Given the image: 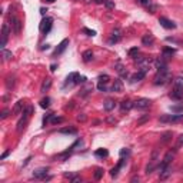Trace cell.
Here are the masks:
<instances>
[{
    "instance_id": "ee69618b",
    "label": "cell",
    "mask_w": 183,
    "mask_h": 183,
    "mask_svg": "<svg viewBox=\"0 0 183 183\" xmlns=\"http://www.w3.org/2000/svg\"><path fill=\"white\" fill-rule=\"evenodd\" d=\"M83 32H85V33H87L89 36H95V34H96V32H95V30H90V29H86V27L83 29Z\"/></svg>"
},
{
    "instance_id": "cb8c5ba5",
    "label": "cell",
    "mask_w": 183,
    "mask_h": 183,
    "mask_svg": "<svg viewBox=\"0 0 183 183\" xmlns=\"http://www.w3.org/2000/svg\"><path fill=\"white\" fill-rule=\"evenodd\" d=\"M115 106H116L115 100H112V99H107V100L105 102V105H103V107H105L106 112H110V110H113V109H115Z\"/></svg>"
},
{
    "instance_id": "9f6ffc18",
    "label": "cell",
    "mask_w": 183,
    "mask_h": 183,
    "mask_svg": "<svg viewBox=\"0 0 183 183\" xmlns=\"http://www.w3.org/2000/svg\"><path fill=\"white\" fill-rule=\"evenodd\" d=\"M7 155H9V150H7V152H4V153H3V155H2V159H4V157H6V156H7Z\"/></svg>"
},
{
    "instance_id": "ac0fdd59",
    "label": "cell",
    "mask_w": 183,
    "mask_h": 183,
    "mask_svg": "<svg viewBox=\"0 0 183 183\" xmlns=\"http://www.w3.org/2000/svg\"><path fill=\"white\" fill-rule=\"evenodd\" d=\"M146 76V73L145 72H142V70H137L135 73V75L130 77V83H137V82H140V80H143V77Z\"/></svg>"
},
{
    "instance_id": "11a10c76",
    "label": "cell",
    "mask_w": 183,
    "mask_h": 183,
    "mask_svg": "<svg viewBox=\"0 0 183 183\" xmlns=\"http://www.w3.org/2000/svg\"><path fill=\"white\" fill-rule=\"evenodd\" d=\"M72 182H80V177H73V179H72Z\"/></svg>"
},
{
    "instance_id": "816d5d0a",
    "label": "cell",
    "mask_w": 183,
    "mask_h": 183,
    "mask_svg": "<svg viewBox=\"0 0 183 183\" xmlns=\"http://www.w3.org/2000/svg\"><path fill=\"white\" fill-rule=\"evenodd\" d=\"M95 2H96V3H97V4H102V3H105L106 0H95Z\"/></svg>"
},
{
    "instance_id": "f1b7e54d",
    "label": "cell",
    "mask_w": 183,
    "mask_h": 183,
    "mask_svg": "<svg viewBox=\"0 0 183 183\" xmlns=\"http://www.w3.org/2000/svg\"><path fill=\"white\" fill-rule=\"evenodd\" d=\"M60 133H65V135H76L77 130L75 127H66V129H60Z\"/></svg>"
},
{
    "instance_id": "52a82bcc",
    "label": "cell",
    "mask_w": 183,
    "mask_h": 183,
    "mask_svg": "<svg viewBox=\"0 0 183 183\" xmlns=\"http://www.w3.org/2000/svg\"><path fill=\"white\" fill-rule=\"evenodd\" d=\"M169 97L173 100H182L183 99V87H173V90L169 93Z\"/></svg>"
},
{
    "instance_id": "74e56055",
    "label": "cell",
    "mask_w": 183,
    "mask_h": 183,
    "mask_svg": "<svg viewBox=\"0 0 183 183\" xmlns=\"http://www.w3.org/2000/svg\"><path fill=\"white\" fill-rule=\"evenodd\" d=\"M63 122V117H59V116L53 115V117H52V123L53 125H57V123H62Z\"/></svg>"
},
{
    "instance_id": "d590c367",
    "label": "cell",
    "mask_w": 183,
    "mask_h": 183,
    "mask_svg": "<svg viewBox=\"0 0 183 183\" xmlns=\"http://www.w3.org/2000/svg\"><path fill=\"white\" fill-rule=\"evenodd\" d=\"M102 176H103V169H100V167H99V169H96V172H95V179H96V180H100V179H102Z\"/></svg>"
},
{
    "instance_id": "9a60e30c",
    "label": "cell",
    "mask_w": 183,
    "mask_h": 183,
    "mask_svg": "<svg viewBox=\"0 0 183 183\" xmlns=\"http://www.w3.org/2000/svg\"><path fill=\"white\" fill-rule=\"evenodd\" d=\"M142 43H143V46H152V44L155 43V37H153V34H152V33L143 34Z\"/></svg>"
},
{
    "instance_id": "ba28073f",
    "label": "cell",
    "mask_w": 183,
    "mask_h": 183,
    "mask_svg": "<svg viewBox=\"0 0 183 183\" xmlns=\"http://www.w3.org/2000/svg\"><path fill=\"white\" fill-rule=\"evenodd\" d=\"M79 73H76V72H73V73H70V75L66 77V82H65V87L66 86H75L77 85V79H79Z\"/></svg>"
},
{
    "instance_id": "e0dca14e",
    "label": "cell",
    "mask_w": 183,
    "mask_h": 183,
    "mask_svg": "<svg viewBox=\"0 0 183 183\" xmlns=\"http://www.w3.org/2000/svg\"><path fill=\"white\" fill-rule=\"evenodd\" d=\"M112 92H116V93L123 92V82L120 79H115V82H113V85H112Z\"/></svg>"
},
{
    "instance_id": "4fadbf2b",
    "label": "cell",
    "mask_w": 183,
    "mask_h": 183,
    "mask_svg": "<svg viewBox=\"0 0 183 183\" xmlns=\"http://www.w3.org/2000/svg\"><path fill=\"white\" fill-rule=\"evenodd\" d=\"M120 39H122V32H120V29H115V30L112 32V36H110V39H109V43H110V44L117 43Z\"/></svg>"
},
{
    "instance_id": "681fc988",
    "label": "cell",
    "mask_w": 183,
    "mask_h": 183,
    "mask_svg": "<svg viewBox=\"0 0 183 183\" xmlns=\"http://www.w3.org/2000/svg\"><path fill=\"white\" fill-rule=\"evenodd\" d=\"M77 120H82V122H85V120H86V116H85V115L77 116Z\"/></svg>"
},
{
    "instance_id": "5bb4252c",
    "label": "cell",
    "mask_w": 183,
    "mask_h": 183,
    "mask_svg": "<svg viewBox=\"0 0 183 183\" xmlns=\"http://www.w3.org/2000/svg\"><path fill=\"white\" fill-rule=\"evenodd\" d=\"M132 109H133V102L129 100V99H125V100L120 103V110H122L123 113L129 112V110H132Z\"/></svg>"
},
{
    "instance_id": "f907efd6",
    "label": "cell",
    "mask_w": 183,
    "mask_h": 183,
    "mask_svg": "<svg viewBox=\"0 0 183 183\" xmlns=\"http://www.w3.org/2000/svg\"><path fill=\"white\" fill-rule=\"evenodd\" d=\"M107 122H109V123H112V125H113V123H116V119L109 117V119H107Z\"/></svg>"
},
{
    "instance_id": "db71d44e",
    "label": "cell",
    "mask_w": 183,
    "mask_h": 183,
    "mask_svg": "<svg viewBox=\"0 0 183 183\" xmlns=\"http://www.w3.org/2000/svg\"><path fill=\"white\" fill-rule=\"evenodd\" d=\"M44 49L47 50V49H49V44H43V46H42V50H44Z\"/></svg>"
},
{
    "instance_id": "484cf974",
    "label": "cell",
    "mask_w": 183,
    "mask_h": 183,
    "mask_svg": "<svg viewBox=\"0 0 183 183\" xmlns=\"http://www.w3.org/2000/svg\"><path fill=\"white\" fill-rule=\"evenodd\" d=\"M92 90H93V85H90V83H86V86L80 90V96H83V97H85V96H87Z\"/></svg>"
},
{
    "instance_id": "ffe728a7",
    "label": "cell",
    "mask_w": 183,
    "mask_h": 183,
    "mask_svg": "<svg viewBox=\"0 0 183 183\" xmlns=\"http://www.w3.org/2000/svg\"><path fill=\"white\" fill-rule=\"evenodd\" d=\"M160 179L162 180H165V179H167V177L172 175V170H170V167L169 166H165L163 169H160Z\"/></svg>"
},
{
    "instance_id": "83f0119b",
    "label": "cell",
    "mask_w": 183,
    "mask_h": 183,
    "mask_svg": "<svg viewBox=\"0 0 183 183\" xmlns=\"http://www.w3.org/2000/svg\"><path fill=\"white\" fill-rule=\"evenodd\" d=\"M2 56H3L4 60H12V59H13V53L6 50V49H2Z\"/></svg>"
},
{
    "instance_id": "d4e9b609",
    "label": "cell",
    "mask_w": 183,
    "mask_h": 183,
    "mask_svg": "<svg viewBox=\"0 0 183 183\" xmlns=\"http://www.w3.org/2000/svg\"><path fill=\"white\" fill-rule=\"evenodd\" d=\"M82 57H83V62H85V63H89L90 60H93V52H92V50H86V52H83Z\"/></svg>"
},
{
    "instance_id": "c3c4849f",
    "label": "cell",
    "mask_w": 183,
    "mask_h": 183,
    "mask_svg": "<svg viewBox=\"0 0 183 183\" xmlns=\"http://www.w3.org/2000/svg\"><path fill=\"white\" fill-rule=\"evenodd\" d=\"M172 110H173V112H182L183 109L180 107V106H173V107H172Z\"/></svg>"
},
{
    "instance_id": "b9f144b4",
    "label": "cell",
    "mask_w": 183,
    "mask_h": 183,
    "mask_svg": "<svg viewBox=\"0 0 183 183\" xmlns=\"http://www.w3.org/2000/svg\"><path fill=\"white\" fill-rule=\"evenodd\" d=\"M97 89H99L100 92H107V90H109L107 85H103V83H97Z\"/></svg>"
},
{
    "instance_id": "7402d4cb",
    "label": "cell",
    "mask_w": 183,
    "mask_h": 183,
    "mask_svg": "<svg viewBox=\"0 0 183 183\" xmlns=\"http://www.w3.org/2000/svg\"><path fill=\"white\" fill-rule=\"evenodd\" d=\"M115 69H116V72H117L119 75L122 76V77H127V70L125 69V66H123L122 63H117V65L115 66Z\"/></svg>"
},
{
    "instance_id": "44dd1931",
    "label": "cell",
    "mask_w": 183,
    "mask_h": 183,
    "mask_svg": "<svg viewBox=\"0 0 183 183\" xmlns=\"http://www.w3.org/2000/svg\"><path fill=\"white\" fill-rule=\"evenodd\" d=\"M125 162H126V160H125V159H123V157H122V159H120V162L117 163V166H116V167H113V169L110 170V176H112V177H116V176H117L119 170H120V167L123 166V163H125Z\"/></svg>"
},
{
    "instance_id": "d6a6232c",
    "label": "cell",
    "mask_w": 183,
    "mask_h": 183,
    "mask_svg": "<svg viewBox=\"0 0 183 183\" xmlns=\"http://www.w3.org/2000/svg\"><path fill=\"white\" fill-rule=\"evenodd\" d=\"M170 139H172V132L163 133V136H162V143H167Z\"/></svg>"
},
{
    "instance_id": "30bf717a",
    "label": "cell",
    "mask_w": 183,
    "mask_h": 183,
    "mask_svg": "<svg viewBox=\"0 0 183 183\" xmlns=\"http://www.w3.org/2000/svg\"><path fill=\"white\" fill-rule=\"evenodd\" d=\"M69 46V39H65V40H62L60 43H59V46L56 47V50H54L53 56H59V54H62L63 52L66 50V47Z\"/></svg>"
},
{
    "instance_id": "277c9868",
    "label": "cell",
    "mask_w": 183,
    "mask_h": 183,
    "mask_svg": "<svg viewBox=\"0 0 183 183\" xmlns=\"http://www.w3.org/2000/svg\"><path fill=\"white\" fill-rule=\"evenodd\" d=\"M52 26H53V19H52V17H44L40 23V32L43 34H47L49 32H50Z\"/></svg>"
},
{
    "instance_id": "6da1fadb",
    "label": "cell",
    "mask_w": 183,
    "mask_h": 183,
    "mask_svg": "<svg viewBox=\"0 0 183 183\" xmlns=\"http://www.w3.org/2000/svg\"><path fill=\"white\" fill-rule=\"evenodd\" d=\"M32 112H33V107H32V106H27V107L23 110V113H22L23 116H22V119L17 122V132L19 133H22L24 130V127H26L27 120H29V117H30Z\"/></svg>"
},
{
    "instance_id": "60d3db41",
    "label": "cell",
    "mask_w": 183,
    "mask_h": 183,
    "mask_svg": "<svg viewBox=\"0 0 183 183\" xmlns=\"http://www.w3.org/2000/svg\"><path fill=\"white\" fill-rule=\"evenodd\" d=\"M129 155H130V150L129 149H126V147H125V149H122V150H120V157H129Z\"/></svg>"
},
{
    "instance_id": "d6986e66",
    "label": "cell",
    "mask_w": 183,
    "mask_h": 183,
    "mask_svg": "<svg viewBox=\"0 0 183 183\" xmlns=\"http://www.w3.org/2000/svg\"><path fill=\"white\" fill-rule=\"evenodd\" d=\"M23 110H24V102L23 100H19V102L16 103V106L13 107V115L17 116L20 112H23Z\"/></svg>"
},
{
    "instance_id": "f546056e",
    "label": "cell",
    "mask_w": 183,
    "mask_h": 183,
    "mask_svg": "<svg viewBox=\"0 0 183 183\" xmlns=\"http://www.w3.org/2000/svg\"><path fill=\"white\" fill-rule=\"evenodd\" d=\"M173 87H183V77L182 76H179V77H176L173 80Z\"/></svg>"
},
{
    "instance_id": "4316f807",
    "label": "cell",
    "mask_w": 183,
    "mask_h": 183,
    "mask_svg": "<svg viewBox=\"0 0 183 183\" xmlns=\"http://www.w3.org/2000/svg\"><path fill=\"white\" fill-rule=\"evenodd\" d=\"M95 156L96 157H107L109 156V152L106 149H97L95 152Z\"/></svg>"
},
{
    "instance_id": "f5cc1de1",
    "label": "cell",
    "mask_w": 183,
    "mask_h": 183,
    "mask_svg": "<svg viewBox=\"0 0 183 183\" xmlns=\"http://www.w3.org/2000/svg\"><path fill=\"white\" fill-rule=\"evenodd\" d=\"M56 67H57L56 65H52V66H50V70H52V72H54V70H56Z\"/></svg>"
},
{
    "instance_id": "bcb514c9",
    "label": "cell",
    "mask_w": 183,
    "mask_h": 183,
    "mask_svg": "<svg viewBox=\"0 0 183 183\" xmlns=\"http://www.w3.org/2000/svg\"><path fill=\"white\" fill-rule=\"evenodd\" d=\"M183 145V135L182 136H179V139H177V145H176V149L177 147H180V146Z\"/></svg>"
},
{
    "instance_id": "603a6c76",
    "label": "cell",
    "mask_w": 183,
    "mask_h": 183,
    "mask_svg": "<svg viewBox=\"0 0 183 183\" xmlns=\"http://www.w3.org/2000/svg\"><path fill=\"white\" fill-rule=\"evenodd\" d=\"M50 86H52V79H44L43 80V83H42V87H40V92L42 93H46V92L50 89Z\"/></svg>"
},
{
    "instance_id": "6f0895ef",
    "label": "cell",
    "mask_w": 183,
    "mask_h": 183,
    "mask_svg": "<svg viewBox=\"0 0 183 183\" xmlns=\"http://www.w3.org/2000/svg\"><path fill=\"white\" fill-rule=\"evenodd\" d=\"M46 12H47V10H46V9H43V7L40 9V13H42V14H46Z\"/></svg>"
},
{
    "instance_id": "7c38bea8",
    "label": "cell",
    "mask_w": 183,
    "mask_h": 183,
    "mask_svg": "<svg viewBox=\"0 0 183 183\" xmlns=\"http://www.w3.org/2000/svg\"><path fill=\"white\" fill-rule=\"evenodd\" d=\"M47 172H49L47 167H40V169H36L33 172V177H34V179H46Z\"/></svg>"
},
{
    "instance_id": "f35d334b",
    "label": "cell",
    "mask_w": 183,
    "mask_h": 183,
    "mask_svg": "<svg viewBox=\"0 0 183 183\" xmlns=\"http://www.w3.org/2000/svg\"><path fill=\"white\" fill-rule=\"evenodd\" d=\"M105 6L107 7L109 10H112V9H115V2H112V0H106V2H105Z\"/></svg>"
},
{
    "instance_id": "4dcf8cb0",
    "label": "cell",
    "mask_w": 183,
    "mask_h": 183,
    "mask_svg": "<svg viewBox=\"0 0 183 183\" xmlns=\"http://www.w3.org/2000/svg\"><path fill=\"white\" fill-rule=\"evenodd\" d=\"M109 82H110V77L107 75H100L99 76V83H103V85H107Z\"/></svg>"
},
{
    "instance_id": "7dc6e473",
    "label": "cell",
    "mask_w": 183,
    "mask_h": 183,
    "mask_svg": "<svg viewBox=\"0 0 183 183\" xmlns=\"http://www.w3.org/2000/svg\"><path fill=\"white\" fill-rule=\"evenodd\" d=\"M9 113H10V112H9V110L6 109V110H3V112H2V116H0V117H2V119H6L7 116H9Z\"/></svg>"
},
{
    "instance_id": "f6af8a7d",
    "label": "cell",
    "mask_w": 183,
    "mask_h": 183,
    "mask_svg": "<svg viewBox=\"0 0 183 183\" xmlns=\"http://www.w3.org/2000/svg\"><path fill=\"white\" fill-rule=\"evenodd\" d=\"M147 7H149V12H150V13H155V12L157 10V6H156V4H150V6H147Z\"/></svg>"
},
{
    "instance_id": "5b68a950",
    "label": "cell",
    "mask_w": 183,
    "mask_h": 183,
    "mask_svg": "<svg viewBox=\"0 0 183 183\" xmlns=\"http://www.w3.org/2000/svg\"><path fill=\"white\" fill-rule=\"evenodd\" d=\"M9 34H10L9 26H7V24H3V26H2V40H0V47L2 49H4V46H6L7 40H9Z\"/></svg>"
},
{
    "instance_id": "2e32d148",
    "label": "cell",
    "mask_w": 183,
    "mask_h": 183,
    "mask_svg": "<svg viewBox=\"0 0 183 183\" xmlns=\"http://www.w3.org/2000/svg\"><path fill=\"white\" fill-rule=\"evenodd\" d=\"M22 24H23V23H22L19 19H13V20H12V27H13V33L14 34H20Z\"/></svg>"
},
{
    "instance_id": "8d00e7d4",
    "label": "cell",
    "mask_w": 183,
    "mask_h": 183,
    "mask_svg": "<svg viewBox=\"0 0 183 183\" xmlns=\"http://www.w3.org/2000/svg\"><path fill=\"white\" fill-rule=\"evenodd\" d=\"M137 54H139V49L137 47H133L129 50V56L130 57H137Z\"/></svg>"
},
{
    "instance_id": "3957f363",
    "label": "cell",
    "mask_w": 183,
    "mask_h": 183,
    "mask_svg": "<svg viewBox=\"0 0 183 183\" xmlns=\"http://www.w3.org/2000/svg\"><path fill=\"white\" fill-rule=\"evenodd\" d=\"M150 105H152V100H150V99H146V97L137 99L136 102H133V107L139 109V110H145V109H147Z\"/></svg>"
},
{
    "instance_id": "8fae6325",
    "label": "cell",
    "mask_w": 183,
    "mask_h": 183,
    "mask_svg": "<svg viewBox=\"0 0 183 183\" xmlns=\"http://www.w3.org/2000/svg\"><path fill=\"white\" fill-rule=\"evenodd\" d=\"M183 119V115H166L160 117V122H179Z\"/></svg>"
},
{
    "instance_id": "7bdbcfd3",
    "label": "cell",
    "mask_w": 183,
    "mask_h": 183,
    "mask_svg": "<svg viewBox=\"0 0 183 183\" xmlns=\"http://www.w3.org/2000/svg\"><path fill=\"white\" fill-rule=\"evenodd\" d=\"M140 4H143V6H150L152 4V0H137Z\"/></svg>"
},
{
    "instance_id": "1f68e13d",
    "label": "cell",
    "mask_w": 183,
    "mask_h": 183,
    "mask_svg": "<svg viewBox=\"0 0 183 183\" xmlns=\"http://www.w3.org/2000/svg\"><path fill=\"white\" fill-rule=\"evenodd\" d=\"M40 106L43 109H47L50 106V97H46V99H42L40 100Z\"/></svg>"
},
{
    "instance_id": "680465c9",
    "label": "cell",
    "mask_w": 183,
    "mask_h": 183,
    "mask_svg": "<svg viewBox=\"0 0 183 183\" xmlns=\"http://www.w3.org/2000/svg\"><path fill=\"white\" fill-rule=\"evenodd\" d=\"M47 3H54V0H46Z\"/></svg>"
},
{
    "instance_id": "836d02e7",
    "label": "cell",
    "mask_w": 183,
    "mask_h": 183,
    "mask_svg": "<svg viewBox=\"0 0 183 183\" xmlns=\"http://www.w3.org/2000/svg\"><path fill=\"white\" fill-rule=\"evenodd\" d=\"M175 49H172V47H165L163 49V54H165V57H166V56H172L173 53H175Z\"/></svg>"
},
{
    "instance_id": "9c48e42d",
    "label": "cell",
    "mask_w": 183,
    "mask_h": 183,
    "mask_svg": "<svg viewBox=\"0 0 183 183\" xmlns=\"http://www.w3.org/2000/svg\"><path fill=\"white\" fill-rule=\"evenodd\" d=\"M159 23H160V26L165 27V29H167V30L176 29V23H173L172 20H169V19H166V17H160V19H159Z\"/></svg>"
},
{
    "instance_id": "8992f818",
    "label": "cell",
    "mask_w": 183,
    "mask_h": 183,
    "mask_svg": "<svg viewBox=\"0 0 183 183\" xmlns=\"http://www.w3.org/2000/svg\"><path fill=\"white\" fill-rule=\"evenodd\" d=\"M156 165H157V152L155 150V152L152 153V160H150V163L146 166V175H150V173L155 170Z\"/></svg>"
},
{
    "instance_id": "e575fe53",
    "label": "cell",
    "mask_w": 183,
    "mask_h": 183,
    "mask_svg": "<svg viewBox=\"0 0 183 183\" xmlns=\"http://www.w3.org/2000/svg\"><path fill=\"white\" fill-rule=\"evenodd\" d=\"M52 117H53V113H47V115L44 116V119H43V126H44V127H46V126H47V123L52 120Z\"/></svg>"
},
{
    "instance_id": "ab89813d",
    "label": "cell",
    "mask_w": 183,
    "mask_h": 183,
    "mask_svg": "<svg viewBox=\"0 0 183 183\" xmlns=\"http://www.w3.org/2000/svg\"><path fill=\"white\" fill-rule=\"evenodd\" d=\"M13 85H14V77H7V82H6L7 89H12Z\"/></svg>"
},
{
    "instance_id": "7a4b0ae2",
    "label": "cell",
    "mask_w": 183,
    "mask_h": 183,
    "mask_svg": "<svg viewBox=\"0 0 183 183\" xmlns=\"http://www.w3.org/2000/svg\"><path fill=\"white\" fill-rule=\"evenodd\" d=\"M169 80H170L169 70H157L156 76H155V79H153V83H155L156 86H163V85H166Z\"/></svg>"
}]
</instances>
